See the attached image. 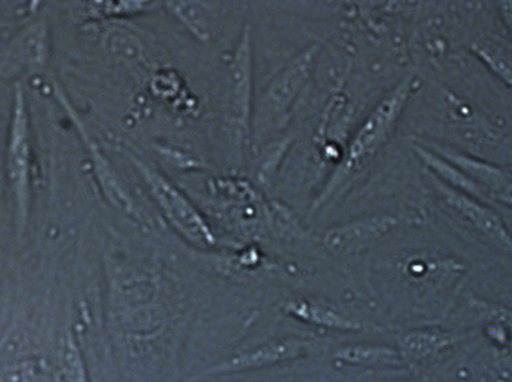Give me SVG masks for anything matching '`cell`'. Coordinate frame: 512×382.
Here are the masks:
<instances>
[{
	"label": "cell",
	"instance_id": "cell-4",
	"mask_svg": "<svg viewBox=\"0 0 512 382\" xmlns=\"http://www.w3.org/2000/svg\"><path fill=\"white\" fill-rule=\"evenodd\" d=\"M127 155L135 164L138 173L144 177L155 203L161 208L166 219L175 226L176 231L181 232L189 242L200 247H211L216 244V236L211 232L210 226L207 225L200 211L192 206L191 201L167 177L152 169L135 155Z\"/></svg>",
	"mask_w": 512,
	"mask_h": 382
},
{
	"label": "cell",
	"instance_id": "cell-12",
	"mask_svg": "<svg viewBox=\"0 0 512 382\" xmlns=\"http://www.w3.org/2000/svg\"><path fill=\"white\" fill-rule=\"evenodd\" d=\"M9 65L34 71L42 68L48 58V29L43 21L24 31L12 46Z\"/></svg>",
	"mask_w": 512,
	"mask_h": 382
},
{
	"label": "cell",
	"instance_id": "cell-15",
	"mask_svg": "<svg viewBox=\"0 0 512 382\" xmlns=\"http://www.w3.org/2000/svg\"><path fill=\"white\" fill-rule=\"evenodd\" d=\"M170 11L200 42H209L210 29L203 6L197 2H169Z\"/></svg>",
	"mask_w": 512,
	"mask_h": 382
},
{
	"label": "cell",
	"instance_id": "cell-1",
	"mask_svg": "<svg viewBox=\"0 0 512 382\" xmlns=\"http://www.w3.org/2000/svg\"><path fill=\"white\" fill-rule=\"evenodd\" d=\"M415 83H417V77L412 74L400 80L365 118L350 141L343 160L313 203L312 213L324 207L353 176L358 175L366 164L371 163L375 155L389 142L396 129L397 121L405 111Z\"/></svg>",
	"mask_w": 512,
	"mask_h": 382
},
{
	"label": "cell",
	"instance_id": "cell-6",
	"mask_svg": "<svg viewBox=\"0 0 512 382\" xmlns=\"http://www.w3.org/2000/svg\"><path fill=\"white\" fill-rule=\"evenodd\" d=\"M402 213H377L332 226L322 234V245L338 257L355 256L402 225Z\"/></svg>",
	"mask_w": 512,
	"mask_h": 382
},
{
	"label": "cell",
	"instance_id": "cell-14",
	"mask_svg": "<svg viewBox=\"0 0 512 382\" xmlns=\"http://www.w3.org/2000/svg\"><path fill=\"white\" fill-rule=\"evenodd\" d=\"M67 108V113L71 114V117L76 121L77 127H79L80 133H82L83 138H85L86 144H88L89 152L92 154L93 164H95V173L96 177H98L99 183H101L102 191L107 195L108 200L114 204V206L119 207L120 210L126 211V213L133 214V216H138L136 213L135 206H133L132 200H130L127 192L124 191L123 186H121L120 180L117 179V176L114 175L113 169H111L110 163L105 160V157H102L101 151H99L98 145L86 135L85 129H83L80 121L77 120L76 116H74L71 108Z\"/></svg>",
	"mask_w": 512,
	"mask_h": 382
},
{
	"label": "cell",
	"instance_id": "cell-8",
	"mask_svg": "<svg viewBox=\"0 0 512 382\" xmlns=\"http://www.w3.org/2000/svg\"><path fill=\"white\" fill-rule=\"evenodd\" d=\"M414 141H417L422 147L430 149L431 152L439 155L443 160L448 161L462 175L474 180L477 185L486 189L493 198H498L499 201H504L507 204L511 203V172H508L507 169H501L495 164L477 160V158L470 157V155L448 147V145L437 144V142L425 141V139L420 138H414Z\"/></svg>",
	"mask_w": 512,
	"mask_h": 382
},
{
	"label": "cell",
	"instance_id": "cell-10",
	"mask_svg": "<svg viewBox=\"0 0 512 382\" xmlns=\"http://www.w3.org/2000/svg\"><path fill=\"white\" fill-rule=\"evenodd\" d=\"M464 337L443 331V329H412L400 335L397 341V352L403 363H422L434 359L456 344Z\"/></svg>",
	"mask_w": 512,
	"mask_h": 382
},
{
	"label": "cell",
	"instance_id": "cell-19",
	"mask_svg": "<svg viewBox=\"0 0 512 382\" xmlns=\"http://www.w3.org/2000/svg\"><path fill=\"white\" fill-rule=\"evenodd\" d=\"M36 375V365L24 363V365L14 366L9 371H3V374L0 375V382H29L34 380Z\"/></svg>",
	"mask_w": 512,
	"mask_h": 382
},
{
	"label": "cell",
	"instance_id": "cell-16",
	"mask_svg": "<svg viewBox=\"0 0 512 382\" xmlns=\"http://www.w3.org/2000/svg\"><path fill=\"white\" fill-rule=\"evenodd\" d=\"M473 52L499 79L504 80L505 85L511 86V59H508L504 52L499 51L492 43L482 40L474 43Z\"/></svg>",
	"mask_w": 512,
	"mask_h": 382
},
{
	"label": "cell",
	"instance_id": "cell-20",
	"mask_svg": "<svg viewBox=\"0 0 512 382\" xmlns=\"http://www.w3.org/2000/svg\"><path fill=\"white\" fill-rule=\"evenodd\" d=\"M498 6L505 24L511 29V2H499Z\"/></svg>",
	"mask_w": 512,
	"mask_h": 382
},
{
	"label": "cell",
	"instance_id": "cell-11",
	"mask_svg": "<svg viewBox=\"0 0 512 382\" xmlns=\"http://www.w3.org/2000/svg\"><path fill=\"white\" fill-rule=\"evenodd\" d=\"M284 310L287 315L297 321L321 326V328L334 329V331H359L362 328V324L359 322L343 315L340 310L334 309L330 304L318 300L296 298V300L288 301Z\"/></svg>",
	"mask_w": 512,
	"mask_h": 382
},
{
	"label": "cell",
	"instance_id": "cell-7",
	"mask_svg": "<svg viewBox=\"0 0 512 382\" xmlns=\"http://www.w3.org/2000/svg\"><path fill=\"white\" fill-rule=\"evenodd\" d=\"M251 93H253V52L251 30L245 27L229 65L228 120L234 127L238 142L247 138L250 130Z\"/></svg>",
	"mask_w": 512,
	"mask_h": 382
},
{
	"label": "cell",
	"instance_id": "cell-2",
	"mask_svg": "<svg viewBox=\"0 0 512 382\" xmlns=\"http://www.w3.org/2000/svg\"><path fill=\"white\" fill-rule=\"evenodd\" d=\"M31 132L26 95L21 83L15 85L14 105L6 145V177L17 207L18 231L23 232L29 220L31 200Z\"/></svg>",
	"mask_w": 512,
	"mask_h": 382
},
{
	"label": "cell",
	"instance_id": "cell-18",
	"mask_svg": "<svg viewBox=\"0 0 512 382\" xmlns=\"http://www.w3.org/2000/svg\"><path fill=\"white\" fill-rule=\"evenodd\" d=\"M93 8L98 9L99 14L111 15H126L141 12L142 9L147 8L145 2H96L93 3Z\"/></svg>",
	"mask_w": 512,
	"mask_h": 382
},
{
	"label": "cell",
	"instance_id": "cell-9",
	"mask_svg": "<svg viewBox=\"0 0 512 382\" xmlns=\"http://www.w3.org/2000/svg\"><path fill=\"white\" fill-rule=\"evenodd\" d=\"M316 349L318 346L315 341L304 340V338H282V340L269 341L251 352L240 354L228 362L213 366L204 375L232 374V372L268 368L278 363L300 359Z\"/></svg>",
	"mask_w": 512,
	"mask_h": 382
},
{
	"label": "cell",
	"instance_id": "cell-17",
	"mask_svg": "<svg viewBox=\"0 0 512 382\" xmlns=\"http://www.w3.org/2000/svg\"><path fill=\"white\" fill-rule=\"evenodd\" d=\"M61 369L68 382H86L85 369L82 366L76 346L67 341L61 353Z\"/></svg>",
	"mask_w": 512,
	"mask_h": 382
},
{
	"label": "cell",
	"instance_id": "cell-3",
	"mask_svg": "<svg viewBox=\"0 0 512 382\" xmlns=\"http://www.w3.org/2000/svg\"><path fill=\"white\" fill-rule=\"evenodd\" d=\"M319 49L321 46L316 43L307 46L273 79L260 101L256 123L259 135L282 129L287 123L297 99L312 77Z\"/></svg>",
	"mask_w": 512,
	"mask_h": 382
},
{
	"label": "cell",
	"instance_id": "cell-13",
	"mask_svg": "<svg viewBox=\"0 0 512 382\" xmlns=\"http://www.w3.org/2000/svg\"><path fill=\"white\" fill-rule=\"evenodd\" d=\"M334 359L346 365L363 366V368H387V366L397 368L405 365L397 349L386 344H347L337 349Z\"/></svg>",
	"mask_w": 512,
	"mask_h": 382
},
{
	"label": "cell",
	"instance_id": "cell-5",
	"mask_svg": "<svg viewBox=\"0 0 512 382\" xmlns=\"http://www.w3.org/2000/svg\"><path fill=\"white\" fill-rule=\"evenodd\" d=\"M428 180L433 185V191L436 192L440 204L445 210H448L452 216L461 219L465 225L473 228L477 234L487 239L489 244L501 250L502 253H511V235L507 226L502 222L501 216L486 203L456 191L451 186L440 182L437 177L427 172Z\"/></svg>",
	"mask_w": 512,
	"mask_h": 382
}]
</instances>
